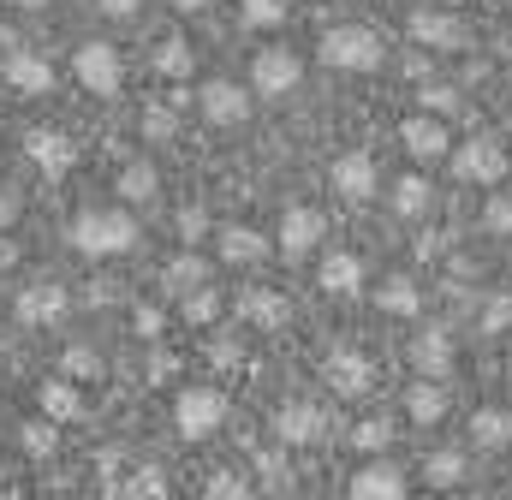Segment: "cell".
Segmentation results:
<instances>
[{
  "mask_svg": "<svg viewBox=\"0 0 512 500\" xmlns=\"http://www.w3.org/2000/svg\"><path fill=\"white\" fill-rule=\"evenodd\" d=\"M84 381L0 500H512V0H465L435 203L328 209L0 48Z\"/></svg>",
  "mask_w": 512,
  "mask_h": 500,
  "instance_id": "cell-1",
  "label": "cell"
}]
</instances>
